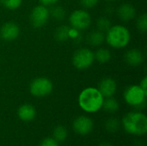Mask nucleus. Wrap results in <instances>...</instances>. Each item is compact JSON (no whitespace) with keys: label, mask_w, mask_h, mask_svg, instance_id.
Returning <instances> with one entry per match:
<instances>
[{"label":"nucleus","mask_w":147,"mask_h":146,"mask_svg":"<svg viewBox=\"0 0 147 146\" xmlns=\"http://www.w3.org/2000/svg\"><path fill=\"white\" fill-rule=\"evenodd\" d=\"M106 1H108V2H114V1H115V0H106Z\"/></svg>","instance_id":"obj_30"},{"label":"nucleus","mask_w":147,"mask_h":146,"mask_svg":"<svg viewBox=\"0 0 147 146\" xmlns=\"http://www.w3.org/2000/svg\"><path fill=\"white\" fill-rule=\"evenodd\" d=\"M123 96L125 102L128 105L134 107L138 111L146 108L147 94L143 91L140 85H131L127 87L124 91Z\"/></svg>","instance_id":"obj_4"},{"label":"nucleus","mask_w":147,"mask_h":146,"mask_svg":"<svg viewBox=\"0 0 147 146\" xmlns=\"http://www.w3.org/2000/svg\"><path fill=\"white\" fill-rule=\"evenodd\" d=\"M117 15L123 22H130L136 16V9L130 3H123L118 7Z\"/></svg>","instance_id":"obj_12"},{"label":"nucleus","mask_w":147,"mask_h":146,"mask_svg":"<svg viewBox=\"0 0 147 146\" xmlns=\"http://www.w3.org/2000/svg\"><path fill=\"white\" fill-rule=\"evenodd\" d=\"M95 60L94 52L89 48H81L75 52L72 56L73 65L78 70H86L92 65Z\"/></svg>","instance_id":"obj_6"},{"label":"nucleus","mask_w":147,"mask_h":146,"mask_svg":"<svg viewBox=\"0 0 147 146\" xmlns=\"http://www.w3.org/2000/svg\"><path fill=\"white\" fill-rule=\"evenodd\" d=\"M0 2L7 9L14 10L22 5V0H0Z\"/></svg>","instance_id":"obj_23"},{"label":"nucleus","mask_w":147,"mask_h":146,"mask_svg":"<svg viewBox=\"0 0 147 146\" xmlns=\"http://www.w3.org/2000/svg\"><path fill=\"white\" fill-rule=\"evenodd\" d=\"M72 127L76 133L79 135H87L93 131L94 122L90 117L81 115L74 120Z\"/></svg>","instance_id":"obj_9"},{"label":"nucleus","mask_w":147,"mask_h":146,"mask_svg":"<svg viewBox=\"0 0 147 146\" xmlns=\"http://www.w3.org/2000/svg\"><path fill=\"white\" fill-rule=\"evenodd\" d=\"M94 57L95 59L100 64H105L110 60L111 52L106 48H99L98 50H96V52H94Z\"/></svg>","instance_id":"obj_18"},{"label":"nucleus","mask_w":147,"mask_h":146,"mask_svg":"<svg viewBox=\"0 0 147 146\" xmlns=\"http://www.w3.org/2000/svg\"><path fill=\"white\" fill-rule=\"evenodd\" d=\"M65 10L62 6L56 5L51 8L49 10V14L57 21H63L65 17Z\"/></svg>","instance_id":"obj_20"},{"label":"nucleus","mask_w":147,"mask_h":146,"mask_svg":"<svg viewBox=\"0 0 147 146\" xmlns=\"http://www.w3.org/2000/svg\"><path fill=\"white\" fill-rule=\"evenodd\" d=\"M112 24H111V22L109 18L105 17V16H102L100 18L97 19L96 21V27H97V29L99 31H102L103 33L107 32L110 28H111Z\"/></svg>","instance_id":"obj_22"},{"label":"nucleus","mask_w":147,"mask_h":146,"mask_svg":"<svg viewBox=\"0 0 147 146\" xmlns=\"http://www.w3.org/2000/svg\"><path fill=\"white\" fill-rule=\"evenodd\" d=\"M71 28L65 25H62L59 26V28H56L55 33H54V37L56 39V40L59 41V42H63L65 41L69 37H70V34H71Z\"/></svg>","instance_id":"obj_17"},{"label":"nucleus","mask_w":147,"mask_h":146,"mask_svg":"<svg viewBox=\"0 0 147 146\" xmlns=\"http://www.w3.org/2000/svg\"><path fill=\"white\" fill-rule=\"evenodd\" d=\"M119 108H120L119 102H118L117 100L115 99L113 96H111V97H107L106 99L103 100L102 108L105 112L109 113V114H114V113H115L116 111H118Z\"/></svg>","instance_id":"obj_16"},{"label":"nucleus","mask_w":147,"mask_h":146,"mask_svg":"<svg viewBox=\"0 0 147 146\" xmlns=\"http://www.w3.org/2000/svg\"><path fill=\"white\" fill-rule=\"evenodd\" d=\"M104 97L97 88L89 87L81 91L78 96V105L86 113H96L102 108Z\"/></svg>","instance_id":"obj_2"},{"label":"nucleus","mask_w":147,"mask_h":146,"mask_svg":"<svg viewBox=\"0 0 147 146\" xmlns=\"http://www.w3.org/2000/svg\"><path fill=\"white\" fill-rule=\"evenodd\" d=\"M20 34V28L18 25L13 22H5L0 28V37L6 41H11L16 40Z\"/></svg>","instance_id":"obj_10"},{"label":"nucleus","mask_w":147,"mask_h":146,"mask_svg":"<svg viewBox=\"0 0 147 146\" xmlns=\"http://www.w3.org/2000/svg\"><path fill=\"white\" fill-rule=\"evenodd\" d=\"M124 59L131 66H139L144 61V55L139 49H130L125 53Z\"/></svg>","instance_id":"obj_13"},{"label":"nucleus","mask_w":147,"mask_h":146,"mask_svg":"<svg viewBox=\"0 0 147 146\" xmlns=\"http://www.w3.org/2000/svg\"><path fill=\"white\" fill-rule=\"evenodd\" d=\"M53 83L47 77H37L29 85L30 94L35 97H45L53 91Z\"/></svg>","instance_id":"obj_5"},{"label":"nucleus","mask_w":147,"mask_h":146,"mask_svg":"<svg viewBox=\"0 0 147 146\" xmlns=\"http://www.w3.org/2000/svg\"><path fill=\"white\" fill-rule=\"evenodd\" d=\"M99 0H80L81 5L85 9H92L94 8L97 3Z\"/></svg>","instance_id":"obj_25"},{"label":"nucleus","mask_w":147,"mask_h":146,"mask_svg":"<svg viewBox=\"0 0 147 146\" xmlns=\"http://www.w3.org/2000/svg\"><path fill=\"white\" fill-rule=\"evenodd\" d=\"M131 34L129 30L122 25H115L107 31L105 40L113 48H123L130 42Z\"/></svg>","instance_id":"obj_3"},{"label":"nucleus","mask_w":147,"mask_h":146,"mask_svg":"<svg viewBox=\"0 0 147 146\" xmlns=\"http://www.w3.org/2000/svg\"><path fill=\"white\" fill-rule=\"evenodd\" d=\"M99 146H114L112 144H110L109 142H102L101 143Z\"/></svg>","instance_id":"obj_29"},{"label":"nucleus","mask_w":147,"mask_h":146,"mask_svg":"<svg viewBox=\"0 0 147 146\" xmlns=\"http://www.w3.org/2000/svg\"><path fill=\"white\" fill-rule=\"evenodd\" d=\"M98 90L104 98L113 96L117 89L116 82L111 77H105L98 83Z\"/></svg>","instance_id":"obj_11"},{"label":"nucleus","mask_w":147,"mask_h":146,"mask_svg":"<svg viewBox=\"0 0 147 146\" xmlns=\"http://www.w3.org/2000/svg\"><path fill=\"white\" fill-rule=\"evenodd\" d=\"M49 17V9L47 8V6H44L42 4L35 6L32 9L29 16L31 24L36 28H40L45 26Z\"/></svg>","instance_id":"obj_8"},{"label":"nucleus","mask_w":147,"mask_h":146,"mask_svg":"<svg viewBox=\"0 0 147 146\" xmlns=\"http://www.w3.org/2000/svg\"><path fill=\"white\" fill-rule=\"evenodd\" d=\"M123 129L135 136H143L147 133V117L140 111L127 113L121 120Z\"/></svg>","instance_id":"obj_1"},{"label":"nucleus","mask_w":147,"mask_h":146,"mask_svg":"<svg viewBox=\"0 0 147 146\" xmlns=\"http://www.w3.org/2000/svg\"><path fill=\"white\" fill-rule=\"evenodd\" d=\"M19 119L25 122H29L35 118L36 110L34 106L30 104H23L17 110Z\"/></svg>","instance_id":"obj_14"},{"label":"nucleus","mask_w":147,"mask_h":146,"mask_svg":"<svg viewBox=\"0 0 147 146\" xmlns=\"http://www.w3.org/2000/svg\"><path fill=\"white\" fill-rule=\"evenodd\" d=\"M140 88L143 89V91H144L146 94H147V77H145L142 79V81L140 82Z\"/></svg>","instance_id":"obj_28"},{"label":"nucleus","mask_w":147,"mask_h":146,"mask_svg":"<svg viewBox=\"0 0 147 146\" xmlns=\"http://www.w3.org/2000/svg\"><path fill=\"white\" fill-rule=\"evenodd\" d=\"M53 139L57 141V142H63L66 139L68 133L67 130L65 126H57L53 133Z\"/></svg>","instance_id":"obj_19"},{"label":"nucleus","mask_w":147,"mask_h":146,"mask_svg":"<svg viewBox=\"0 0 147 146\" xmlns=\"http://www.w3.org/2000/svg\"><path fill=\"white\" fill-rule=\"evenodd\" d=\"M105 40V34L102 31L96 30L90 33L87 37V41L90 45L97 46L102 45Z\"/></svg>","instance_id":"obj_15"},{"label":"nucleus","mask_w":147,"mask_h":146,"mask_svg":"<svg viewBox=\"0 0 147 146\" xmlns=\"http://www.w3.org/2000/svg\"><path fill=\"white\" fill-rule=\"evenodd\" d=\"M71 26L76 30H84L91 24V16L84 9L74 10L69 16Z\"/></svg>","instance_id":"obj_7"},{"label":"nucleus","mask_w":147,"mask_h":146,"mask_svg":"<svg viewBox=\"0 0 147 146\" xmlns=\"http://www.w3.org/2000/svg\"><path fill=\"white\" fill-rule=\"evenodd\" d=\"M39 146H59V142H57L53 138H46L44 139Z\"/></svg>","instance_id":"obj_26"},{"label":"nucleus","mask_w":147,"mask_h":146,"mask_svg":"<svg viewBox=\"0 0 147 146\" xmlns=\"http://www.w3.org/2000/svg\"><path fill=\"white\" fill-rule=\"evenodd\" d=\"M40 3L44 6H50L55 4L59 0H39Z\"/></svg>","instance_id":"obj_27"},{"label":"nucleus","mask_w":147,"mask_h":146,"mask_svg":"<svg viewBox=\"0 0 147 146\" xmlns=\"http://www.w3.org/2000/svg\"><path fill=\"white\" fill-rule=\"evenodd\" d=\"M121 127V122L116 118H109L105 122V129L111 133H116Z\"/></svg>","instance_id":"obj_21"},{"label":"nucleus","mask_w":147,"mask_h":146,"mask_svg":"<svg viewBox=\"0 0 147 146\" xmlns=\"http://www.w3.org/2000/svg\"><path fill=\"white\" fill-rule=\"evenodd\" d=\"M137 28L138 29L145 33L147 31V15L146 13L142 14L137 20Z\"/></svg>","instance_id":"obj_24"}]
</instances>
